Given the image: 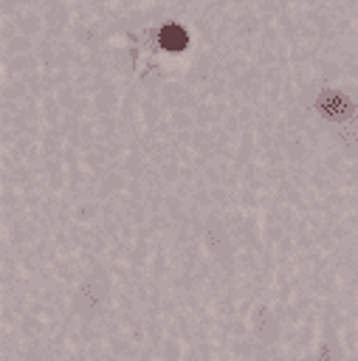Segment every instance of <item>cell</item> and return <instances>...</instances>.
<instances>
[{"instance_id":"6da1fadb","label":"cell","mask_w":358,"mask_h":361,"mask_svg":"<svg viewBox=\"0 0 358 361\" xmlns=\"http://www.w3.org/2000/svg\"><path fill=\"white\" fill-rule=\"evenodd\" d=\"M161 43H164V48H170V51H184V48H186V31L178 29V26H167V29L161 31Z\"/></svg>"}]
</instances>
